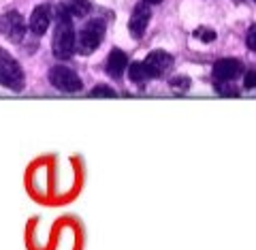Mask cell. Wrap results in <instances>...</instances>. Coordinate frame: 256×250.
<instances>
[{
    "label": "cell",
    "instance_id": "obj_2",
    "mask_svg": "<svg viewBox=\"0 0 256 250\" xmlns=\"http://www.w3.org/2000/svg\"><path fill=\"white\" fill-rule=\"evenodd\" d=\"M102 39H105V22L94 18L79 30V35H75V52L84 56L92 54L102 43Z\"/></svg>",
    "mask_w": 256,
    "mask_h": 250
},
{
    "label": "cell",
    "instance_id": "obj_19",
    "mask_svg": "<svg viewBox=\"0 0 256 250\" xmlns=\"http://www.w3.org/2000/svg\"><path fill=\"white\" fill-rule=\"evenodd\" d=\"M146 3H148V5H158L160 0H146Z\"/></svg>",
    "mask_w": 256,
    "mask_h": 250
},
{
    "label": "cell",
    "instance_id": "obj_18",
    "mask_svg": "<svg viewBox=\"0 0 256 250\" xmlns=\"http://www.w3.org/2000/svg\"><path fill=\"white\" fill-rule=\"evenodd\" d=\"M244 86L248 88V90H252V88H256V69H250V71H248V73H246Z\"/></svg>",
    "mask_w": 256,
    "mask_h": 250
},
{
    "label": "cell",
    "instance_id": "obj_15",
    "mask_svg": "<svg viewBox=\"0 0 256 250\" xmlns=\"http://www.w3.org/2000/svg\"><path fill=\"white\" fill-rule=\"evenodd\" d=\"M171 88H173V90H182V92H186L188 88H190V79H188V77H184V75L173 77V79H171Z\"/></svg>",
    "mask_w": 256,
    "mask_h": 250
},
{
    "label": "cell",
    "instance_id": "obj_6",
    "mask_svg": "<svg viewBox=\"0 0 256 250\" xmlns=\"http://www.w3.org/2000/svg\"><path fill=\"white\" fill-rule=\"evenodd\" d=\"M0 32L13 43H20L26 35V22L18 11H9L0 18Z\"/></svg>",
    "mask_w": 256,
    "mask_h": 250
},
{
    "label": "cell",
    "instance_id": "obj_12",
    "mask_svg": "<svg viewBox=\"0 0 256 250\" xmlns=\"http://www.w3.org/2000/svg\"><path fill=\"white\" fill-rule=\"evenodd\" d=\"M128 75H130V79H132L134 84H143L148 79L141 62H130V64H128Z\"/></svg>",
    "mask_w": 256,
    "mask_h": 250
},
{
    "label": "cell",
    "instance_id": "obj_11",
    "mask_svg": "<svg viewBox=\"0 0 256 250\" xmlns=\"http://www.w3.org/2000/svg\"><path fill=\"white\" fill-rule=\"evenodd\" d=\"M64 7L68 9L70 18H84V15H88V13H90V9H92L90 0H68Z\"/></svg>",
    "mask_w": 256,
    "mask_h": 250
},
{
    "label": "cell",
    "instance_id": "obj_10",
    "mask_svg": "<svg viewBox=\"0 0 256 250\" xmlns=\"http://www.w3.org/2000/svg\"><path fill=\"white\" fill-rule=\"evenodd\" d=\"M126 69H128V56L122 50H114L107 58V73L118 79V77L124 75Z\"/></svg>",
    "mask_w": 256,
    "mask_h": 250
},
{
    "label": "cell",
    "instance_id": "obj_3",
    "mask_svg": "<svg viewBox=\"0 0 256 250\" xmlns=\"http://www.w3.org/2000/svg\"><path fill=\"white\" fill-rule=\"evenodd\" d=\"M0 86L11 88V90H22L24 88V71L20 62L2 47H0Z\"/></svg>",
    "mask_w": 256,
    "mask_h": 250
},
{
    "label": "cell",
    "instance_id": "obj_7",
    "mask_svg": "<svg viewBox=\"0 0 256 250\" xmlns=\"http://www.w3.org/2000/svg\"><path fill=\"white\" fill-rule=\"evenodd\" d=\"M150 5L148 3H139L137 7H134V11L130 15V22H128V30H130V35L134 39H141L143 32H146L148 24H150Z\"/></svg>",
    "mask_w": 256,
    "mask_h": 250
},
{
    "label": "cell",
    "instance_id": "obj_14",
    "mask_svg": "<svg viewBox=\"0 0 256 250\" xmlns=\"http://www.w3.org/2000/svg\"><path fill=\"white\" fill-rule=\"evenodd\" d=\"M214 88H216V92L222 94V96H237L239 94L237 88L233 84H228V82H216Z\"/></svg>",
    "mask_w": 256,
    "mask_h": 250
},
{
    "label": "cell",
    "instance_id": "obj_13",
    "mask_svg": "<svg viewBox=\"0 0 256 250\" xmlns=\"http://www.w3.org/2000/svg\"><path fill=\"white\" fill-rule=\"evenodd\" d=\"M194 37L198 39V41H203V43H212V41H216V30L207 28V26H198L194 30Z\"/></svg>",
    "mask_w": 256,
    "mask_h": 250
},
{
    "label": "cell",
    "instance_id": "obj_16",
    "mask_svg": "<svg viewBox=\"0 0 256 250\" xmlns=\"http://www.w3.org/2000/svg\"><path fill=\"white\" fill-rule=\"evenodd\" d=\"M90 94H92V96H109V99H114L116 90H114V88H109V86H96Z\"/></svg>",
    "mask_w": 256,
    "mask_h": 250
},
{
    "label": "cell",
    "instance_id": "obj_1",
    "mask_svg": "<svg viewBox=\"0 0 256 250\" xmlns=\"http://www.w3.org/2000/svg\"><path fill=\"white\" fill-rule=\"evenodd\" d=\"M56 32L52 39V50L54 56L60 60H68L75 54V28H73V18H70L68 9L64 5H58L56 11Z\"/></svg>",
    "mask_w": 256,
    "mask_h": 250
},
{
    "label": "cell",
    "instance_id": "obj_5",
    "mask_svg": "<svg viewBox=\"0 0 256 250\" xmlns=\"http://www.w3.org/2000/svg\"><path fill=\"white\" fill-rule=\"evenodd\" d=\"M141 64H143V71H146L148 79H156V77H162L166 71L173 67V56L162 50H156V52L148 54V58Z\"/></svg>",
    "mask_w": 256,
    "mask_h": 250
},
{
    "label": "cell",
    "instance_id": "obj_9",
    "mask_svg": "<svg viewBox=\"0 0 256 250\" xmlns=\"http://www.w3.org/2000/svg\"><path fill=\"white\" fill-rule=\"evenodd\" d=\"M50 22H52V9L50 5H38L34 7V11L30 15V30L34 32L36 37H41L50 28Z\"/></svg>",
    "mask_w": 256,
    "mask_h": 250
},
{
    "label": "cell",
    "instance_id": "obj_4",
    "mask_svg": "<svg viewBox=\"0 0 256 250\" xmlns=\"http://www.w3.org/2000/svg\"><path fill=\"white\" fill-rule=\"evenodd\" d=\"M50 82H52L54 88H58V90H62V92L82 90V77H79L73 69L62 67V64H58V67H54L50 71Z\"/></svg>",
    "mask_w": 256,
    "mask_h": 250
},
{
    "label": "cell",
    "instance_id": "obj_8",
    "mask_svg": "<svg viewBox=\"0 0 256 250\" xmlns=\"http://www.w3.org/2000/svg\"><path fill=\"white\" fill-rule=\"evenodd\" d=\"M244 67L242 62L235 58H222L214 64V79L216 82H233V79L242 73Z\"/></svg>",
    "mask_w": 256,
    "mask_h": 250
},
{
    "label": "cell",
    "instance_id": "obj_17",
    "mask_svg": "<svg viewBox=\"0 0 256 250\" xmlns=\"http://www.w3.org/2000/svg\"><path fill=\"white\" fill-rule=\"evenodd\" d=\"M246 43H248V47H250L252 52H256V24H254V26H250V30H248Z\"/></svg>",
    "mask_w": 256,
    "mask_h": 250
}]
</instances>
